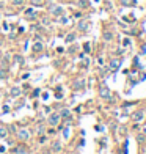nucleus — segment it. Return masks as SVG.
Returning a JSON list of instances; mask_svg holds the SVG:
<instances>
[{"mask_svg":"<svg viewBox=\"0 0 146 154\" xmlns=\"http://www.w3.org/2000/svg\"><path fill=\"white\" fill-rule=\"evenodd\" d=\"M32 3H35V5H42L41 0H32Z\"/></svg>","mask_w":146,"mask_h":154,"instance_id":"dca6fc26","label":"nucleus"},{"mask_svg":"<svg viewBox=\"0 0 146 154\" xmlns=\"http://www.w3.org/2000/svg\"><path fill=\"white\" fill-rule=\"evenodd\" d=\"M0 42H2V41H0Z\"/></svg>","mask_w":146,"mask_h":154,"instance_id":"4be33fe9","label":"nucleus"},{"mask_svg":"<svg viewBox=\"0 0 146 154\" xmlns=\"http://www.w3.org/2000/svg\"><path fill=\"white\" fill-rule=\"evenodd\" d=\"M36 50V52H39V50H42V44H39V42H38V44H35V47H33Z\"/></svg>","mask_w":146,"mask_h":154,"instance_id":"9d476101","label":"nucleus"},{"mask_svg":"<svg viewBox=\"0 0 146 154\" xmlns=\"http://www.w3.org/2000/svg\"><path fill=\"white\" fill-rule=\"evenodd\" d=\"M11 95H13V96H19V95H20V90H19L18 87L11 88Z\"/></svg>","mask_w":146,"mask_h":154,"instance_id":"423d86ee","label":"nucleus"},{"mask_svg":"<svg viewBox=\"0 0 146 154\" xmlns=\"http://www.w3.org/2000/svg\"><path fill=\"white\" fill-rule=\"evenodd\" d=\"M52 14L61 16V14H63V8H61V6H54V8H52Z\"/></svg>","mask_w":146,"mask_h":154,"instance_id":"7ed1b4c3","label":"nucleus"},{"mask_svg":"<svg viewBox=\"0 0 146 154\" xmlns=\"http://www.w3.org/2000/svg\"><path fill=\"white\" fill-rule=\"evenodd\" d=\"M13 3H14V5H22L24 0H13Z\"/></svg>","mask_w":146,"mask_h":154,"instance_id":"ddd939ff","label":"nucleus"},{"mask_svg":"<svg viewBox=\"0 0 146 154\" xmlns=\"http://www.w3.org/2000/svg\"><path fill=\"white\" fill-rule=\"evenodd\" d=\"M60 22H61V24H66L68 19H66V18H60Z\"/></svg>","mask_w":146,"mask_h":154,"instance_id":"6ab92c4d","label":"nucleus"},{"mask_svg":"<svg viewBox=\"0 0 146 154\" xmlns=\"http://www.w3.org/2000/svg\"><path fill=\"white\" fill-rule=\"evenodd\" d=\"M82 85H83V80H80V82H77V83H75V88H80Z\"/></svg>","mask_w":146,"mask_h":154,"instance_id":"f3484780","label":"nucleus"},{"mask_svg":"<svg viewBox=\"0 0 146 154\" xmlns=\"http://www.w3.org/2000/svg\"><path fill=\"white\" fill-rule=\"evenodd\" d=\"M64 137H66V138L69 137V131H68V129H64Z\"/></svg>","mask_w":146,"mask_h":154,"instance_id":"aec40b11","label":"nucleus"},{"mask_svg":"<svg viewBox=\"0 0 146 154\" xmlns=\"http://www.w3.org/2000/svg\"><path fill=\"white\" fill-rule=\"evenodd\" d=\"M58 121H60V115H58V113H52V115L49 116V123H50L52 126H57Z\"/></svg>","mask_w":146,"mask_h":154,"instance_id":"f03ea898","label":"nucleus"},{"mask_svg":"<svg viewBox=\"0 0 146 154\" xmlns=\"http://www.w3.org/2000/svg\"><path fill=\"white\" fill-rule=\"evenodd\" d=\"M6 135H8V131L2 126V127H0V138H3V137H6Z\"/></svg>","mask_w":146,"mask_h":154,"instance_id":"39448f33","label":"nucleus"},{"mask_svg":"<svg viewBox=\"0 0 146 154\" xmlns=\"http://www.w3.org/2000/svg\"><path fill=\"white\" fill-rule=\"evenodd\" d=\"M104 38H105L107 41H110V39H111V33H105V35H104Z\"/></svg>","mask_w":146,"mask_h":154,"instance_id":"4468645a","label":"nucleus"},{"mask_svg":"<svg viewBox=\"0 0 146 154\" xmlns=\"http://www.w3.org/2000/svg\"><path fill=\"white\" fill-rule=\"evenodd\" d=\"M52 148H54V151H60V149H61V148H60V143H58V142H55Z\"/></svg>","mask_w":146,"mask_h":154,"instance_id":"9b49d317","label":"nucleus"},{"mask_svg":"<svg viewBox=\"0 0 146 154\" xmlns=\"http://www.w3.org/2000/svg\"><path fill=\"white\" fill-rule=\"evenodd\" d=\"M118 66H119V60H113V61L110 63V68H111V69H116Z\"/></svg>","mask_w":146,"mask_h":154,"instance_id":"20e7f679","label":"nucleus"},{"mask_svg":"<svg viewBox=\"0 0 146 154\" xmlns=\"http://www.w3.org/2000/svg\"><path fill=\"white\" fill-rule=\"evenodd\" d=\"M141 116H143V113H141V112H138V113H135V115H134V118L137 119V121H138V119H141Z\"/></svg>","mask_w":146,"mask_h":154,"instance_id":"f8f14e48","label":"nucleus"},{"mask_svg":"<svg viewBox=\"0 0 146 154\" xmlns=\"http://www.w3.org/2000/svg\"><path fill=\"white\" fill-rule=\"evenodd\" d=\"M41 154H52V153H50V151H42Z\"/></svg>","mask_w":146,"mask_h":154,"instance_id":"412c9836","label":"nucleus"},{"mask_svg":"<svg viewBox=\"0 0 146 154\" xmlns=\"http://www.w3.org/2000/svg\"><path fill=\"white\" fill-rule=\"evenodd\" d=\"M121 3L123 5H135L134 0H121Z\"/></svg>","mask_w":146,"mask_h":154,"instance_id":"1a4fd4ad","label":"nucleus"},{"mask_svg":"<svg viewBox=\"0 0 146 154\" xmlns=\"http://www.w3.org/2000/svg\"><path fill=\"white\" fill-rule=\"evenodd\" d=\"M28 137H30V132L25 131V129H22V131L18 132V138L19 140H24V142H25V140H28Z\"/></svg>","mask_w":146,"mask_h":154,"instance_id":"f257e3e1","label":"nucleus"},{"mask_svg":"<svg viewBox=\"0 0 146 154\" xmlns=\"http://www.w3.org/2000/svg\"><path fill=\"white\" fill-rule=\"evenodd\" d=\"M68 115H69V112H68V110H63V112H61V116H68Z\"/></svg>","mask_w":146,"mask_h":154,"instance_id":"a211bd4d","label":"nucleus"},{"mask_svg":"<svg viewBox=\"0 0 146 154\" xmlns=\"http://www.w3.org/2000/svg\"><path fill=\"white\" fill-rule=\"evenodd\" d=\"M74 39H75V35H74V33H69V35L66 36V42H72Z\"/></svg>","mask_w":146,"mask_h":154,"instance_id":"6e6552de","label":"nucleus"},{"mask_svg":"<svg viewBox=\"0 0 146 154\" xmlns=\"http://www.w3.org/2000/svg\"><path fill=\"white\" fill-rule=\"evenodd\" d=\"M79 28H80V30H85V28H87V24H85V22L79 24Z\"/></svg>","mask_w":146,"mask_h":154,"instance_id":"2eb2a0df","label":"nucleus"},{"mask_svg":"<svg viewBox=\"0 0 146 154\" xmlns=\"http://www.w3.org/2000/svg\"><path fill=\"white\" fill-rule=\"evenodd\" d=\"M101 95H102V97H110V93H109V90H107V88H102L101 90Z\"/></svg>","mask_w":146,"mask_h":154,"instance_id":"0eeeda50","label":"nucleus"}]
</instances>
